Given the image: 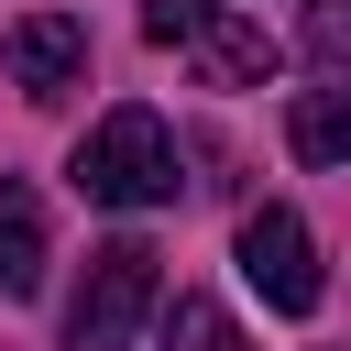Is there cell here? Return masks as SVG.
I'll list each match as a JSON object with an SVG mask.
<instances>
[{"label": "cell", "mask_w": 351, "mask_h": 351, "mask_svg": "<svg viewBox=\"0 0 351 351\" xmlns=\"http://www.w3.org/2000/svg\"><path fill=\"white\" fill-rule=\"evenodd\" d=\"M307 55L329 77H351V0H307Z\"/></svg>", "instance_id": "obj_9"}, {"label": "cell", "mask_w": 351, "mask_h": 351, "mask_svg": "<svg viewBox=\"0 0 351 351\" xmlns=\"http://www.w3.org/2000/svg\"><path fill=\"white\" fill-rule=\"evenodd\" d=\"M285 143H296L307 165H351V88H318V99H296V110H285Z\"/></svg>", "instance_id": "obj_7"}, {"label": "cell", "mask_w": 351, "mask_h": 351, "mask_svg": "<svg viewBox=\"0 0 351 351\" xmlns=\"http://www.w3.org/2000/svg\"><path fill=\"white\" fill-rule=\"evenodd\" d=\"M88 77V22L77 11H22L11 22V88L22 99H66Z\"/></svg>", "instance_id": "obj_5"}, {"label": "cell", "mask_w": 351, "mask_h": 351, "mask_svg": "<svg viewBox=\"0 0 351 351\" xmlns=\"http://www.w3.org/2000/svg\"><path fill=\"white\" fill-rule=\"evenodd\" d=\"M241 285L274 307V318H318V296H329V274H318V241H307V219L296 208H252L241 219Z\"/></svg>", "instance_id": "obj_4"}, {"label": "cell", "mask_w": 351, "mask_h": 351, "mask_svg": "<svg viewBox=\"0 0 351 351\" xmlns=\"http://www.w3.org/2000/svg\"><path fill=\"white\" fill-rule=\"evenodd\" d=\"M66 176H77L88 208H165V197H176V132H165L154 110H110V121L66 154Z\"/></svg>", "instance_id": "obj_1"}, {"label": "cell", "mask_w": 351, "mask_h": 351, "mask_svg": "<svg viewBox=\"0 0 351 351\" xmlns=\"http://www.w3.org/2000/svg\"><path fill=\"white\" fill-rule=\"evenodd\" d=\"M165 351H252V340L230 329L219 296H176V307H165Z\"/></svg>", "instance_id": "obj_8"}, {"label": "cell", "mask_w": 351, "mask_h": 351, "mask_svg": "<svg viewBox=\"0 0 351 351\" xmlns=\"http://www.w3.org/2000/svg\"><path fill=\"white\" fill-rule=\"evenodd\" d=\"M33 285H44V197L0 176V296H33Z\"/></svg>", "instance_id": "obj_6"}, {"label": "cell", "mask_w": 351, "mask_h": 351, "mask_svg": "<svg viewBox=\"0 0 351 351\" xmlns=\"http://www.w3.org/2000/svg\"><path fill=\"white\" fill-rule=\"evenodd\" d=\"M143 33L165 55H197L208 88H274V66H285L274 33L241 22V11H219V0H143Z\"/></svg>", "instance_id": "obj_3"}, {"label": "cell", "mask_w": 351, "mask_h": 351, "mask_svg": "<svg viewBox=\"0 0 351 351\" xmlns=\"http://www.w3.org/2000/svg\"><path fill=\"white\" fill-rule=\"evenodd\" d=\"M154 307H165V263H154V241L121 230V241L88 252V274L66 296V351H132Z\"/></svg>", "instance_id": "obj_2"}]
</instances>
